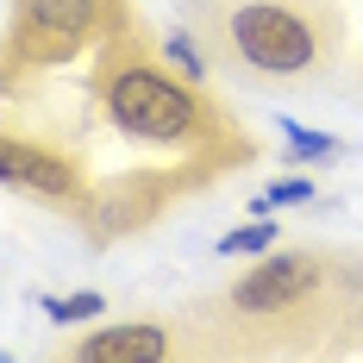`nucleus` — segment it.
<instances>
[{
    "instance_id": "obj_5",
    "label": "nucleus",
    "mask_w": 363,
    "mask_h": 363,
    "mask_svg": "<svg viewBox=\"0 0 363 363\" xmlns=\"http://www.w3.org/2000/svg\"><path fill=\"white\" fill-rule=\"evenodd\" d=\"M0 176L13 194H32L44 207H57V213H82L88 207V194H94V176H88V157L69 145V138H57V132H26V125H6V138H0Z\"/></svg>"
},
{
    "instance_id": "obj_11",
    "label": "nucleus",
    "mask_w": 363,
    "mask_h": 363,
    "mask_svg": "<svg viewBox=\"0 0 363 363\" xmlns=\"http://www.w3.org/2000/svg\"><path fill=\"white\" fill-rule=\"evenodd\" d=\"M351 82H357V101H363V57H357V75H351Z\"/></svg>"
},
{
    "instance_id": "obj_3",
    "label": "nucleus",
    "mask_w": 363,
    "mask_h": 363,
    "mask_svg": "<svg viewBox=\"0 0 363 363\" xmlns=\"http://www.w3.org/2000/svg\"><path fill=\"white\" fill-rule=\"evenodd\" d=\"M207 63L245 88H326L351 69V26L338 0H182Z\"/></svg>"
},
{
    "instance_id": "obj_4",
    "label": "nucleus",
    "mask_w": 363,
    "mask_h": 363,
    "mask_svg": "<svg viewBox=\"0 0 363 363\" xmlns=\"http://www.w3.org/2000/svg\"><path fill=\"white\" fill-rule=\"evenodd\" d=\"M132 26L125 0H13V26H6V82L26 69L69 63L82 50H101L113 32Z\"/></svg>"
},
{
    "instance_id": "obj_6",
    "label": "nucleus",
    "mask_w": 363,
    "mask_h": 363,
    "mask_svg": "<svg viewBox=\"0 0 363 363\" xmlns=\"http://www.w3.org/2000/svg\"><path fill=\"white\" fill-rule=\"evenodd\" d=\"M69 363H169V357H201V338L188 313H138L119 326H94L88 338L63 345Z\"/></svg>"
},
{
    "instance_id": "obj_8",
    "label": "nucleus",
    "mask_w": 363,
    "mask_h": 363,
    "mask_svg": "<svg viewBox=\"0 0 363 363\" xmlns=\"http://www.w3.org/2000/svg\"><path fill=\"white\" fill-rule=\"evenodd\" d=\"M338 138H320V132H301V125H294L289 119V157L294 163H326V157H338Z\"/></svg>"
},
{
    "instance_id": "obj_7",
    "label": "nucleus",
    "mask_w": 363,
    "mask_h": 363,
    "mask_svg": "<svg viewBox=\"0 0 363 363\" xmlns=\"http://www.w3.org/2000/svg\"><path fill=\"white\" fill-rule=\"evenodd\" d=\"M263 251H276V225H269V219L238 225V232H225V238H219V257H263Z\"/></svg>"
},
{
    "instance_id": "obj_2",
    "label": "nucleus",
    "mask_w": 363,
    "mask_h": 363,
    "mask_svg": "<svg viewBox=\"0 0 363 363\" xmlns=\"http://www.w3.org/2000/svg\"><path fill=\"white\" fill-rule=\"evenodd\" d=\"M88 82H94L101 113L125 138H138L150 150H176V157L213 169V176H225V169H238V163L257 157V138L207 94V82L182 75L163 57V44H150L138 26L113 32L94 50Z\"/></svg>"
},
{
    "instance_id": "obj_9",
    "label": "nucleus",
    "mask_w": 363,
    "mask_h": 363,
    "mask_svg": "<svg viewBox=\"0 0 363 363\" xmlns=\"http://www.w3.org/2000/svg\"><path fill=\"white\" fill-rule=\"evenodd\" d=\"M101 294H44V313L50 320H101Z\"/></svg>"
},
{
    "instance_id": "obj_10",
    "label": "nucleus",
    "mask_w": 363,
    "mask_h": 363,
    "mask_svg": "<svg viewBox=\"0 0 363 363\" xmlns=\"http://www.w3.org/2000/svg\"><path fill=\"white\" fill-rule=\"evenodd\" d=\"M301 201H313V182L289 176V182H269V188L257 194V213H269V207H301Z\"/></svg>"
},
{
    "instance_id": "obj_1",
    "label": "nucleus",
    "mask_w": 363,
    "mask_h": 363,
    "mask_svg": "<svg viewBox=\"0 0 363 363\" xmlns=\"http://www.w3.org/2000/svg\"><path fill=\"white\" fill-rule=\"evenodd\" d=\"M201 357H338L363 351V251L282 245L188 307Z\"/></svg>"
}]
</instances>
